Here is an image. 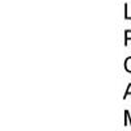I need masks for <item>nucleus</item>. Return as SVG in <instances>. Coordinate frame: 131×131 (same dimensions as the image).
<instances>
[{
    "label": "nucleus",
    "instance_id": "obj_2",
    "mask_svg": "<svg viewBox=\"0 0 131 131\" xmlns=\"http://www.w3.org/2000/svg\"><path fill=\"white\" fill-rule=\"evenodd\" d=\"M127 39H131V30L126 31V41H127Z\"/></svg>",
    "mask_w": 131,
    "mask_h": 131
},
{
    "label": "nucleus",
    "instance_id": "obj_1",
    "mask_svg": "<svg viewBox=\"0 0 131 131\" xmlns=\"http://www.w3.org/2000/svg\"><path fill=\"white\" fill-rule=\"evenodd\" d=\"M125 68H126L128 72H131V57L126 59V62H125Z\"/></svg>",
    "mask_w": 131,
    "mask_h": 131
},
{
    "label": "nucleus",
    "instance_id": "obj_3",
    "mask_svg": "<svg viewBox=\"0 0 131 131\" xmlns=\"http://www.w3.org/2000/svg\"><path fill=\"white\" fill-rule=\"evenodd\" d=\"M130 93H131V84H130V85H128V89H127V91H126V93H125V97H126V96H127V94H130Z\"/></svg>",
    "mask_w": 131,
    "mask_h": 131
}]
</instances>
